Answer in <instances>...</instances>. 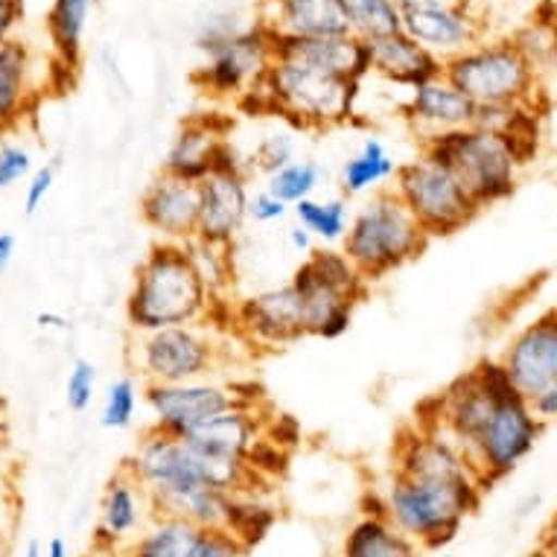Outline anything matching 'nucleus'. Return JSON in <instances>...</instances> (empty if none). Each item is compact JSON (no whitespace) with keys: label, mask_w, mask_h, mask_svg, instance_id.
Instances as JSON below:
<instances>
[{"label":"nucleus","mask_w":557,"mask_h":557,"mask_svg":"<svg viewBox=\"0 0 557 557\" xmlns=\"http://www.w3.org/2000/svg\"><path fill=\"white\" fill-rule=\"evenodd\" d=\"M24 557H45V546L38 540H29L27 548H24Z\"/></svg>","instance_id":"3c124183"},{"label":"nucleus","mask_w":557,"mask_h":557,"mask_svg":"<svg viewBox=\"0 0 557 557\" xmlns=\"http://www.w3.org/2000/svg\"><path fill=\"white\" fill-rule=\"evenodd\" d=\"M403 12V33L435 53L441 62L479 45L482 24L453 0H397Z\"/></svg>","instance_id":"2eb2a0df"},{"label":"nucleus","mask_w":557,"mask_h":557,"mask_svg":"<svg viewBox=\"0 0 557 557\" xmlns=\"http://www.w3.org/2000/svg\"><path fill=\"white\" fill-rule=\"evenodd\" d=\"M438 557H453V555H441V552H438Z\"/></svg>","instance_id":"5fc2aeb1"},{"label":"nucleus","mask_w":557,"mask_h":557,"mask_svg":"<svg viewBox=\"0 0 557 557\" xmlns=\"http://www.w3.org/2000/svg\"><path fill=\"white\" fill-rule=\"evenodd\" d=\"M321 184V166L315 161H293L265 178V190L295 208L298 201L312 199Z\"/></svg>","instance_id":"72a5a7b5"},{"label":"nucleus","mask_w":557,"mask_h":557,"mask_svg":"<svg viewBox=\"0 0 557 557\" xmlns=\"http://www.w3.org/2000/svg\"><path fill=\"white\" fill-rule=\"evenodd\" d=\"M201 190L196 182H184L161 173L140 196V220L156 231L161 243H190L199 231Z\"/></svg>","instance_id":"6ab92c4d"},{"label":"nucleus","mask_w":557,"mask_h":557,"mask_svg":"<svg viewBox=\"0 0 557 557\" xmlns=\"http://www.w3.org/2000/svg\"><path fill=\"white\" fill-rule=\"evenodd\" d=\"M88 557H120V555H114V552H102V548H94Z\"/></svg>","instance_id":"864d4df0"},{"label":"nucleus","mask_w":557,"mask_h":557,"mask_svg":"<svg viewBox=\"0 0 557 557\" xmlns=\"http://www.w3.org/2000/svg\"><path fill=\"white\" fill-rule=\"evenodd\" d=\"M257 397L243 394L237 383L222 380H193V383H149L144 385L152 430L187 438L205 423L239 406H255Z\"/></svg>","instance_id":"9b49d317"},{"label":"nucleus","mask_w":557,"mask_h":557,"mask_svg":"<svg viewBox=\"0 0 557 557\" xmlns=\"http://www.w3.org/2000/svg\"><path fill=\"white\" fill-rule=\"evenodd\" d=\"M298 225L310 231L312 237L324 243V246H342V239L347 237V228H350V205L347 199H304L293 208Z\"/></svg>","instance_id":"2f4dec72"},{"label":"nucleus","mask_w":557,"mask_h":557,"mask_svg":"<svg viewBox=\"0 0 557 557\" xmlns=\"http://www.w3.org/2000/svg\"><path fill=\"white\" fill-rule=\"evenodd\" d=\"M21 15V0H0V45L10 41V33Z\"/></svg>","instance_id":"c03bdc74"},{"label":"nucleus","mask_w":557,"mask_h":557,"mask_svg":"<svg viewBox=\"0 0 557 557\" xmlns=\"http://www.w3.org/2000/svg\"><path fill=\"white\" fill-rule=\"evenodd\" d=\"M187 557H248V552L222 529H199Z\"/></svg>","instance_id":"58836bf2"},{"label":"nucleus","mask_w":557,"mask_h":557,"mask_svg":"<svg viewBox=\"0 0 557 557\" xmlns=\"http://www.w3.org/2000/svg\"><path fill=\"white\" fill-rule=\"evenodd\" d=\"M53 182L55 170L50 164L33 170V175L27 178V190H24V208H27L29 216L38 213V208L45 205V199L50 196V190H53Z\"/></svg>","instance_id":"a19ab883"},{"label":"nucleus","mask_w":557,"mask_h":557,"mask_svg":"<svg viewBox=\"0 0 557 557\" xmlns=\"http://www.w3.org/2000/svg\"><path fill=\"white\" fill-rule=\"evenodd\" d=\"M274 55H295V59L319 64L324 71L350 76V79H359V83L366 76H371V53H368V45L350 36V33L327 38L274 36Z\"/></svg>","instance_id":"393cba45"},{"label":"nucleus","mask_w":557,"mask_h":557,"mask_svg":"<svg viewBox=\"0 0 557 557\" xmlns=\"http://www.w3.org/2000/svg\"><path fill=\"white\" fill-rule=\"evenodd\" d=\"M444 76L475 106H522L537 94V64L520 41H479L444 62Z\"/></svg>","instance_id":"1a4fd4ad"},{"label":"nucleus","mask_w":557,"mask_h":557,"mask_svg":"<svg viewBox=\"0 0 557 557\" xmlns=\"http://www.w3.org/2000/svg\"><path fill=\"white\" fill-rule=\"evenodd\" d=\"M263 438V421L255 406H239L231 409L211 423H205L187 435L190 444L201 458L216 461V465H248L251 453ZM251 467V465H248Z\"/></svg>","instance_id":"4be33fe9"},{"label":"nucleus","mask_w":557,"mask_h":557,"mask_svg":"<svg viewBox=\"0 0 557 557\" xmlns=\"http://www.w3.org/2000/svg\"><path fill=\"white\" fill-rule=\"evenodd\" d=\"M400 164L388 156V149L383 147V140L376 137H366L362 147L354 158H347L342 164V175H338V184H342V193L345 199H354V196H366V193H380L388 190L385 184L394 182Z\"/></svg>","instance_id":"bb28decb"},{"label":"nucleus","mask_w":557,"mask_h":557,"mask_svg":"<svg viewBox=\"0 0 557 557\" xmlns=\"http://www.w3.org/2000/svg\"><path fill=\"white\" fill-rule=\"evenodd\" d=\"M184 246H187V255H190L205 286L211 289L216 301H222V295L231 286V248L211 246V243H201V239H190Z\"/></svg>","instance_id":"f704fd0d"},{"label":"nucleus","mask_w":557,"mask_h":557,"mask_svg":"<svg viewBox=\"0 0 557 557\" xmlns=\"http://www.w3.org/2000/svg\"><path fill=\"white\" fill-rule=\"evenodd\" d=\"M421 156L447 166L479 208L499 205L517 190L525 161L503 135L465 126L421 140Z\"/></svg>","instance_id":"39448f33"},{"label":"nucleus","mask_w":557,"mask_h":557,"mask_svg":"<svg viewBox=\"0 0 557 557\" xmlns=\"http://www.w3.org/2000/svg\"><path fill=\"white\" fill-rule=\"evenodd\" d=\"M359 79L324 71L295 55H274L265 76L246 100L255 97L263 109L281 114L301 128L345 126L359 100Z\"/></svg>","instance_id":"20e7f679"},{"label":"nucleus","mask_w":557,"mask_h":557,"mask_svg":"<svg viewBox=\"0 0 557 557\" xmlns=\"http://www.w3.org/2000/svg\"><path fill=\"white\" fill-rule=\"evenodd\" d=\"M499 362L525 400L557 383V307L540 312L537 319L517 330Z\"/></svg>","instance_id":"f3484780"},{"label":"nucleus","mask_w":557,"mask_h":557,"mask_svg":"<svg viewBox=\"0 0 557 557\" xmlns=\"http://www.w3.org/2000/svg\"><path fill=\"white\" fill-rule=\"evenodd\" d=\"M228 362L231 350L213 321L137 333L132 345V366L144 385L216 380Z\"/></svg>","instance_id":"0eeeda50"},{"label":"nucleus","mask_w":557,"mask_h":557,"mask_svg":"<svg viewBox=\"0 0 557 557\" xmlns=\"http://www.w3.org/2000/svg\"><path fill=\"white\" fill-rule=\"evenodd\" d=\"M274 59V36L255 21V27L225 41L220 50L208 53V64L196 71V83L213 97H239L246 100L263 79Z\"/></svg>","instance_id":"ddd939ff"},{"label":"nucleus","mask_w":557,"mask_h":557,"mask_svg":"<svg viewBox=\"0 0 557 557\" xmlns=\"http://www.w3.org/2000/svg\"><path fill=\"white\" fill-rule=\"evenodd\" d=\"M33 175V156L21 144H0V190H10Z\"/></svg>","instance_id":"ea45409f"},{"label":"nucleus","mask_w":557,"mask_h":557,"mask_svg":"<svg viewBox=\"0 0 557 557\" xmlns=\"http://www.w3.org/2000/svg\"><path fill=\"white\" fill-rule=\"evenodd\" d=\"M426 246H430V234L411 216L392 187L374 193L354 213L347 237L342 239V251L366 274L368 284L418 260Z\"/></svg>","instance_id":"423d86ee"},{"label":"nucleus","mask_w":557,"mask_h":557,"mask_svg":"<svg viewBox=\"0 0 557 557\" xmlns=\"http://www.w3.org/2000/svg\"><path fill=\"white\" fill-rule=\"evenodd\" d=\"M220 170H243V161L231 149L228 140L208 120L184 123L173 147L166 152L161 173L201 184L208 175L220 173Z\"/></svg>","instance_id":"aec40b11"},{"label":"nucleus","mask_w":557,"mask_h":557,"mask_svg":"<svg viewBox=\"0 0 557 557\" xmlns=\"http://www.w3.org/2000/svg\"><path fill=\"white\" fill-rule=\"evenodd\" d=\"M371 53V74L383 76L388 83L403 85V88H418L430 83L435 76H444V62L438 55L430 53L414 38L406 33H392V36L366 41Z\"/></svg>","instance_id":"b1692460"},{"label":"nucleus","mask_w":557,"mask_h":557,"mask_svg":"<svg viewBox=\"0 0 557 557\" xmlns=\"http://www.w3.org/2000/svg\"><path fill=\"white\" fill-rule=\"evenodd\" d=\"M543 430L546 426L537 421V414L531 411L529 400L520 392H511L496 403L479 438L467 453L487 491L496 482L508 479L534 453Z\"/></svg>","instance_id":"f8f14e48"},{"label":"nucleus","mask_w":557,"mask_h":557,"mask_svg":"<svg viewBox=\"0 0 557 557\" xmlns=\"http://www.w3.org/2000/svg\"><path fill=\"white\" fill-rule=\"evenodd\" d=\"M91 7L94 0H53V7L47 12V33L59 53V62L67 71H76L83 59V36Z\"/></svg>","instance_id":"c85d7f7f"},{"label":"nucleus","mask_w":557,"mask_h":557,"mask_svg":"<svg viewBox=\"0 0 557 557\" xmlns=\"http://www.w3.org/2000/svg\"><path fill=\"white\" fill-rule=\"evenodd\" d=\"M45 557H71V548H67L62 537H53L45 546Z\"/></svg>","instance_id":"de8ad7c7"},{"label":"nucleus","mask_w":557,"mask_h":557,"mask_svg":"<svg viewBox=\"0 0 557 557\" xmlns=\"http://www.w3.org/2000/svg\"><path fill=\"white\" fill-rule=\"evenodd\" d=\"M12 513H15V505L3 503V499H0V534H10L12 522H7V517L12 520Z\"/></svg>","instance_id":"09e8293b"},{"label":"nucleus","mask_w":557,"mask_h":557,"mask_svg":"<svg viewBox=\"0 0 557 557\" xmlns=\"http://www.w3.org/2000/svg\"><path fill=\"white\" fill-rule=\"evenodd\" d=\"M487 487L479 475L444 479V475H406L392 470L376 511L394 529L414 540L423 552H441L458 537V531L479 508Z\"/></svg>","instance_id":"f03ea898"},{"label":"nucleus","mask_w":557,"mask_h":557,"mask_svg":"<svg viewBox=\"0 0 557 557\" xmlns=\"http://www.w3.org/2000/svg\"><path fill=\"white\" fill-rule=\"evenodd\" d=\"M216 301L196 272L187 246L156 243L137 265L135 284L126 298V321L132 333H156L182 324L216 321Z\"/></svg>","instance_id":"7ed1b4c3"},{"label":"nucleus","mask_w":557,"mask_h":557,"mask_svg":"<svg viewBox=\"0 0 557 557\" xmlns=\"http://www.w3.org/2000/svg\"><path fill=\"white\" fill-rule=\"evenodd\" d=\"M312 234L307 228H304V225H293V228H289V246L295 248V251H298V255H310L312 248Z\"/></svg>","instance_id":"a18cd8bd"},{"label":"nucleus","mask_w":557,"mask_h":557,"mask_svg":"<svg viewBox=\"0 0 557 557\" xmlns=\"http://www.w3.org/2000/svg\"><path fill=\"white\" fill-rule=\"evenodd\" d=\"M347 33L359 41L392 36L403 29V12L397 0H338Z\"/></svg>","instance_id":"c756f323"},{"label":"nucleus","mask_w":557,"mask_h":557,"mask_svg":"<svg viewBox=\"0 0 557 557\" xmlns=\"http://www.w3.org/2000/svg\"><path fill=\"white\" fill-rule=\"evenodd\" d=\"M531 411L537 414V421L546 426V423L557 421V383L546 385L543 392H537L534 397H529Z\"/></svg>","instance_id":"37998d69"},{"label":"nucleus","mask_w":557,"mask_h":557,"mask_svg":"<svg viewBox=\"0 0 557 557\" xmlns=\"http://www.w3.org/2000/svg\"><path fill=\"white\" fill-rule=\"evenodd\" d=\"M29 53L21 41L0 45V132L18 126L29 111Z\"/></svg>","instance_id":"cd10ccee"},{"label":"nucleus","mask_w":557,"mask_h":557,"mask_svg":"<svg viewBox=\"0 0 557 557\" xmlns=\"http://www.w3.org/2000/svg\"><path fill=\"white\" fill-rule=\"evenodd\" d=\"M158 513L152 508V499L144 491V484L120 467L106 484V494L100 503V520L94 531V548L123 555L144 531L152 525Z\"/></svg>","instance_id":"dca6fc26"},{"label":"nucleus","mask_w":557,"mask_h":557,"mask_svg":"<svg viewBox=\"0 0 557 557\" xmlns=\"http://www.w3.org/2000/svg\"><path fill=\"white\" fill-rule=\"evenodd\" d=\"M289 284L304 304L307 336L319 338L345 336L354 321V310L371 286L366 274L347 260L345 251H336L333 246L312 248L295 269Z\"/></svg>","instance_id":"6e6552de"},{"label":"nucleus","mask_w":557,"mask_h":557,"mask_svg":"<svg viewBox=\"0 0 557 557\" xmlns=\"http://www.w3.org/2000/svg\"><path fill=\"white\" fill-rule=\"evenodd\" d=\"M10 552V534H0V557H7Z\"/></svg>","instance_id":"603ef678"},{"label":"nucleus","mask_w":557,"mask_h":557,"mask_svg":"<svg viewBox=\"0 0 557 557\" xmlns=\"http://www.w3.org/2000/svg\"><path fill=\"white\" fill-rule=\"evenodd\" d=\"M94 394H97V368L88 359H76L71 374H67V383H64L67 406L74 411H85L91 406Z\"/></svg>","instance_id":"e433bc0d"},{"label":"nucleus","mask_w":557,"mask_h":557,"mask_svg":"<svg viewBox=\"0 0 557 557\" xmlns=\"http://www.w3.org/2000/svg\"><path fill=\"white\" fill-rule=\"evenodd\" d=\"M274 520H277V511H274L272 505H265L260 496L237 494L231 496L222 531H228L239 546L246 548V552H251V548H255L257 543H263L265 534L272 531Z\"/></svg>","instance_id":"473e14b6"},{"label":"nucleus","mask_w":557,"mask_h":557,"mask_svg":"<svg viewBox=\"0 0 557 557\" xmlns=\"http://www.w3.org/2000/svg\"><path fill=\"white\" fill-rule=\"evenodd\" d=\"M473 117L475 102L458 91L447 76H435L430 83L411 88L409 100L403 102V120L421 140L473 126Z\"/></svg>","instance_id":"412c9836"},{"label":"nucleus","mask_w":557,"mask_h":557,"mask_svg":"<svg viewBox=\"0 0 557 557\" xmlns=\"http://www.w3.org/2000/svg\"><path fill=\"white\" fill-rule=\"evenodd\" d=\"M201 208L196 239L211 246L231 248L239 231L246 228L251 193H248L246 170H220L199 184Z\"/></svg>","instance_id":"a211bd4d"},{"label":"nucleus","mask_w":557,"mask_h":557,"mask_svg":"<svg viewBox=\"0 0 557 557\" xmlns=\"http://www.w3.org/2000/svg\"><path fill=\"white\" fill-rule=\"evenodd\" d=\"M38 324L41 327H67V321L62 315H38Z\"/></svg>","instance_id":"8fccbe9b"},{"label":"nucleus","mask_w":557,"mask_h":557,"mask_svg":"<svg viewBox=\"0 0 557 557\" xmlns=\"http://www.w3.org/2000/svg\"><path fill=\"white\" fill-rule=\"evenodd\" d=\"M392 190L409 208L411 216L421 222V228L430 234V239L449 237L482 213L473 196L461 187V182L447 166L435 164L423 156L400 164Z\"/></svg>","instance_id":"9d476101"},{"label":"nucleus","mask_w":557,"mask_h":557,"mask_svg":"<svg viewBox=\"0 0 557 557\" xmlns=\"http://www.w3.org/2000/svg\"><path fill=\"white\" fill-rule=\"evenodd\" d=\"M228 324L255 347H286L307 336L304 304L293 284L234 301L228 307Z\"/></svg>","instance_id":"4468645a"},{"label":"nucleus","mask_w":557,"mask_h":557,"mask_svg":"<svg viewBox=\"0 0 557 557\" xmlns=\"http://www.w3.org/2000/svg\"><path fill=\"white\" fill-rule=\"evenodd\" d=\"M199 525L173 517H156L140 537L120 557H187Z\"/></svg>","instance_id":"7c9ffc66"},{"label":"nucleus","mask_w":557,"mask_h":557,"mask_svg":"<svg viewBox=\"0 0 557 557\" xmlns=\"http://www.w3.org/2000/svg\"><path fill=\"white\" fill-rule=\"evenodd\" d=\"M152 499L158 517H173L222 529L231 496L255 494L260 475L248 465H216L201 458L184 438L149 426L123 465Z\"/></svg>","instance_id":"f257e3e1"},{"label":"nucleus","mask_w":557,"mask_h":557,"mask_svg":"<svg viewBox=\"0 0 557 557\" xmlns=\"http://www.w3.org/2000/svg\"><path fill=\"white\" fill-rule=\"evenodd\" d=\"M342 557H423V548L394 529L374 508L347 529L342 540Z\"/></svg>","instance_id":"a878e982"},{"label":"nucleus","mask_w":557,"mask_h":557,"mask_svg":"<svg viewBox=\"0 0 557 557\" xmlns=\"http://www.w3.org/2000/svg\"><path fill=\"white\" fill-rule=\"evenodd\" d=\"M257 21L281 38H327L347 33L338 0H263Z\"/></svg>","instance_id":"5701e85b"},{"label":"nucleus","mask_w":557,"mask_h":557,"mask_svg":"<svg viewBox=\"0 0 557 557\" xmlns=\"http://www.w3.org/2000/svg\"><path fill=\"white\" fill-rule=\"evenodd\" d=\"M293 211L286 201H281L277 196H272L269 190L251 196V208H248V220L260 222V225H272V222L286 220V213Z\"/></svg>","instance_id":"79ce46f5"},{"label":"nucleus","mask_w":557,"mask_h":557,"mask_svg":"<svg viewBox=\"0 0 557 557\" xmlns=\"http://www.w3.org/2000/svg\"><path fill=\"white\" fill-rule=\"evenodd\" d=\"M12 257H15V237L12 234H0V274L7 272Z\"/></svg>","instance_id":"49530a36"},{"label":"nucleus","mask_w":557,"mask_h":557,"mask_svg":"<svg viewBox=\"0 0 557 557\" xmlns=\"http://www.w3.org/2000/svg\"><path fill=\"white\" fill-rule=\"evenodd\" d=\"M295 147H293V137L289 135H265L260 140V147L255 152V166L260 173H265V178L272 173H277L281 166L293 164L295 161Z\"/></svg>","instance_id":"4c0bfd02"},{"label":"nucleus","mask_w":557,"mask_h":557,"mask_svg":"<svg viewBox=\"0 0 557 557\" xmlns=\"http://www.w3.org/2000/svg\"><path fill=\"white\" fill-rule=\"evenodd\" d=\"M137 403H140V388L132 376H120L109 385L106 400H102L100 423L106 430H128L137 414Z\"/></svg>","instance_id":"c9c22d12"}]
</instances>
